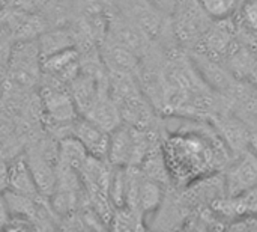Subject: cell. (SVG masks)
<instances>
[{
  "instance_id": "30bf717a",
  "label": "cell",
  "mask_w": 257,
  "mask_h": 232,
  "mask_svg": "<svg viewBox=\"0 0 257 232\" xmlns=\"http://www.w3.org/2000/svg\"><path fill=\"white\" fill-rule=\"evenodd\" d=\"M36 42H38L41 59H42V57H47V56L54 54L57 51L75 47L77 41H75V33L72 30L57 27V29H53V30L42 33L36 39Z\"/></svg>"
},
{
  "instance_id": "8992f818",
  "label": "cell",
  "mask_w": 257,
  "mask_h": 232,
  "mask_svg": "<svg viewBox=\"0 0 257 232\" xmlns=\"http://www.w3.org/2000/svg\"><path fill=\"white\" fill-rule=\"evenodd\" d=\"M41 68L45 75H50L66 86L80 72V53L72 48H66L41 59Z\"/></svg>"
},
{
  "instance_id": "7c38bea8",
  "label": "cell",
  "mask_w": 257,
  "mask_h": 232,
  "mask_svg": "<svg viewBox=\"0 0 257 232\" xmlns=\"http://www.w3.org/2000/svg\"><path fill=\"white\" fill-rule=\"evenodd\" d=\"M203 12L211 20H226L232 17L238 8L241 0H197Z\"/></svg>"
},
{
  "instance_id": "3957f363",
  "label": "cell",
  "mask_w": 257,
  "mask_h": 232,
  "mask_svg": "<svg viewBox=\"0 0 257 232\" xmlns=\"http://www.w3.org/2000/svg\"><path fill=\"white\" fill-rule=\"evenodd\" d=\"M41 54L35 39H21L14 44L6 75L9 86L14 91L24 92L39 82L41 74Z\"/></svg>"
},
{
  "instance_id": "ba28073f",
  "label": "cell",
  "mask_w": 257,
  "mask_h": 232,
  "mask_svg": "<svg viewBox=\"0 0 257 232\" xmlns=\"http://www.w3.org/2000/svg\"><path fill=\"white\" fill-rule=\"evenodd\" d=\"M8 189L17 193H21L29 198L35 199H44L39 195V190L36 187V183L33 180V175L27 166V162L24 159V154H20L14 157L9 162V172H8Z\"/></svg>"
},
{
  "instance_id": "4fadbf2b",
  "label": "cell",
  "mask_w": 257,
  "mask_h": 232,
  "mask_svg": "<svg viewBox=\"0 0 257 232\" xmlns=\"http://www.w3.org/2000/svg\"><path fill=\"white\" fill-rule=\"evenodd\" d=\"M143 216L139 214L137 211L128 208V207H119L114 208L111 214V228L113 229H120V231H134V229H142Z\"/></svg>"
},
{
  "instance_id": "9c48e42d",
  "label": "cell",
  "mask_w": 257,
  "mask_h": 232,
  "mask_svg": "<svg viewBox=\"0 0 257 232\" xmlns=\"http://www.w3.org/2000/svg\"><path fill=\"white\" fill-rule=\"evenodd\" d=\"M161 202H163L161 183L142 174L139 184H137V190H136V196H134L131 210L137 211L139 214H142L145 217L146 214L157 211L160 208Z\"/></svg>"
},
{
  "instance_id": "7a4b0ae2",
  "label": "cell",
  "mask_w": 257,
  "mask_h": 232,
  "mask_svg": "<svg viewBox=\"0 0 257 232\" xmlns=\"http://www.w3.org/2000/svg\"><path fill=\"white\" fill-rule=\"evenodd\" d=\"M39 106L54 134L60 131L63 137L71 134V125L78 118V110L65 83L45 75L39 91Z\"/></svg>"
},
{
  "instance_id": "5b68a950",
  "label": "cell",
  "mask_w": 257,
  "mask_h": 232,
  "mask_svg": "<svg viewBox=\"0 0 257 232\" xmlns=\"http://www.w3.org/2000/svg\"><path fill=\"white\" fill-rule=\"evenodd\" d=\"M71 136L78 139L86 148L87 154L96 159L107 160L110 133L92 122L87 118H77L71 125Z\"/></svg>"
},
{
  "instance_id": "5bb4252c",
  "label": "cell",
  "mask_w": 257,
  "mask_h": 232,
  "mask_svg": "<svg viewBox=\"0 0 257 232\" xmlns=\"http://www.w3.org/2000/svg\"><path fill=\"white\" fill-rule=\"evenodd\" d=\"M241 18L244 26L257 33V0H247L241 8Z\"/></svg>"
},
{
  "instance_id": "277c9868",
  "label": "cell",
  "mask_w": 257,
  "mask_h": 232,
  "mask_svg": "<svg viewBox=\"0 0 257 232\" xmlns=\"http://www.w3.org/2000/svg\"><path fill=\"white\" fill-rule=\"evenodd\" d=\"M257 186V154L244 151L226 171V196H239Z\"/></svg>"
},
{
  "instance_id": "9a60e30c",
  "label": "cell",
  "mask_w": 257,
  "mask_h": 232,
  "mask_svg": "<svg viewBox=\"0 0 257 232\" xmlns=\"http://www.w3.org/2000/svg\"><path fill=\"white\" fill-rule=\"evenodd\" d=\"M8 172H9V163L0 154V192L8 189Z\"/></svg>"
},
{
  "instance_id": "6da1fadb",
  "label": "cell",
  "mask_w": 257,
  "mask_h": 232,
  "mask_svg": "<svg viewBox=\"0 0 257 232\" xmlns=\"http://www.w3.org/2000/svg\"><path fill=\"white\" fill-rule=\"evenodd\" d=\"M163 157L169 175L179 184H190L215 172L220 148L205 133L178 131L166 140Z\"/></svg>"
},
{
  "instance_id": "2e32d148",
  "label": "cell",
  "mask_w": 257,
  "mask_h": 232,
  "mask_svg": "<svg viewBox=\"0 0 257 232\" xmlns=\"http://www.w3.org/2000/svg\"><path fill=\"white\" fill-rule=\"evenodd\" d=\"M6 3H8V0H0V11L5 8V5H6Z\"/></svg>"
},
{
  "instance_id": "8fae6325",
  "label": "cell",
  "mask_w": 257,
  "mask_h": 232,
  "mask_svg": "<svg viewBox=\"0 0 257 232\" xmlns=\"http://www.w3.org/2000/svg\"><path fill=\"white\" fill-rule=\"evenodd\" d=\"M89 154L78 139L74 136H65L59 140V166H65L74 171H80Z\"/></svg>"
},
{
  "instance_id": "52a82bcc",
  "label": "cell",
  "mask_w": 257,
  "mask_h": 232,
  "mask_svg": "<svg viewBox=\"0 0 257 232\" xmlns=\"http://www.w3.org/2000/svg\"><path fill=\"white\" fill-rule=\"evenodd\" d=\"M84 118L90 119L92 122H95L96 125H99L101 128H104L108 133L113 131L114 128H117L123 122L119 106L110 97L108 89L102 91L99 94V97L95 100V103L90 106V109L84 113Z\"/></svg>"
}]
</instances>
